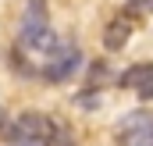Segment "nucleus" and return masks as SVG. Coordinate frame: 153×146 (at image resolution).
<instances>
[{
	"mask_svg": "<svg viewBox=\"0 0 153 146\" xmlns=\"http://www.w3.org/2000/svg\"><path fill=\"white\" fill-rule=\"evenodd\" d=\"M57 128H61L57 118H50L43 110H25L11 125V143L14 146H53Z\"/></svg>",
	"mask_w": 153,
	"mask_h": 146,
	"instance_id": "obj_1",
	"label": "nucleus"
},
{
	"mask_svg": "<svg viewBox=\"0 0 153 146\" xmlns=\"http://www.w3.org/2000/svg\"><path fill=\"white\" fill-rule=\"evenodd\" d=\"M22 46L25 50H53L57 39L50 32V14H46V0H25V14H22Z\"/></svg>",
	"mask_w": 153,
	"mask_h": 146,
	"instance_id": "obj_2",
	"label": "nucleus"
},
{
	"mask_svg": "<svg viewBox=\"0 0 153 146\" xmlns=\"http://www.w3.org/2000/svg\"><path fill=\"white\" fill-rule=\"evenodd\" d=\"M117 146H153V114H125L117 125Z\"/></svg>",
	"mask_w": 153,
	"mask_h": 146,
	"instance_id": "obj_3",
	"label": "nucleus"
},
{
	"mask_svg": "<svg viewBox=\"0 0 153 146\" xmlns=\"http://www.w3.org/2000/svg\"><path fill=\"white\" fill-rule=\"evenodd\" d=\"M78 64H82V54H78V46H53V57L46 61V68L43 75L50 78V82H64V78H71L78 72Z\"/></svg>",
	"mask_w": 153,
	"mask_h": 146,
	"instance_id": "obj_4",
	"label": "nucleus"
},
{
	"mask_svg": "<svg viewBox=\"0 0 153 146\" xmlns=\"http://www.w3.org/2000/svg\"><path fill=\"white\" fill-rule=\"evenodd\" d=\"M121 86H128L135 96L143 100H153V64H135L121 75Z\"/></svg>",
	"mask_w": 153,
	"mask_h": 146,
	"instance_id": "obj_5",
	"label": "nucleus"
},
{
	"mask_svg": "<svg viewBox=\"0 0 153 146\" xmlns=\"http://www.w3.org/2000/svg\"><path fill=\"white\" fill-rule=\"evenodd\" d=\"M128 32H132V18H128V14L114 18V22L107 25V32H103V46H107V50H125Z\"/></svg>",
	"mask_w": 153,
	"mask_h": 146,
	"instance_id": "obj_6",
	"label": "nucleus"
},
{
	"mask_svg": "<svg viewBox=\"0 0 153 146\" xmlns=\"http://www.w3.org/2000/svg\"><path fill=\"white\" fill-rule=\"evenodd\" d=\"M139 4H143V7H146V11H153V0H139Z\"/></svg>",
	"mask_w": 153,
	"mask_h": 146,
	"instance_id": "obj_7",
	"label": "nucleus"
}]
</instances>
